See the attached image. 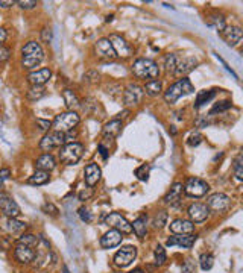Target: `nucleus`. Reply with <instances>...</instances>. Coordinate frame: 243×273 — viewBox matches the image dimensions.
Segmentation results:
<instances>
[{"label":"nucleus","instance_id":"nucleus-19","mask_svg":"<svg viewBox=\"0 0 243 273\" xmlns=\"http://www.w3.org/2000/svg\"><path fill=\"white\" fill-rule=\"evenodd\" d=\"M169 228L175 235H187V234L195 232V223L187 218H175L169 225Z\"/></svg>","mask_w":243,"mask_h":273},{"label":"nucleus","instance_id":"nucleus-29","mask_svg":"<svg viewBox=\"0 0 243 273\" xmlns=\"http://www.w3.org/2000/svg\"><path fill=\"white\" fill-rule=\"evenodd\" d=\"M205 23H207L210 28H214L217 32H221V31L227 26L224 15L219 14V12H211V14H208V15L205 17Z\"/></svg>","mask_w":243,"mask_h":273},{"label":"nucleus","instance_id":"nucleus-42","mask_svg":"<svg viewBox=\"0 0 243 273\" xmlns=\"http://www.w3.org/2000/svg\"><path fill=\"white\" fill-rule=\"evenodd\" d=\"M135 176H137L140 181H148V179H149V165H148V164L140 165V167L135 170Z\"/></svg>","mask_w":243,"mask_h":273},{"label":"nucleus","instance_id":"nucleus-2","mask_svg":"<svg viewBox=\"0 0 243 273\" xmlns=\"http://www.w3.org/2000/svg\"><path fill=\"white\" fill-rule=\"evenodd\" d=\"M132 73L138 79L154 81L160 76V67L155 61H152L149 58H138L132 64Z\"/></svg>","mask_w":243,"mask_h":273},{"label":"nucleus","instance_id":"nucleus-56","mask_svg":"<svg viewBox=\"0 0 243 273\" xmlns=\"http://www.w3.org/2000/svg\"><path fill=\"white\" fill-rule=\"evenodd\" d=\"M128 273H146V272H144L143 269H140V267H138V269H134V270H131V272H128Z\"/></svg>","mask_w":243,"mask_h":273},{"label":"nucleus","instance_id":"nucleus-35","mask_svg":"<svg viewBox=\"0 0 243 273\" xmlns=\"http://www.w3.org/2000/svg\"><path fill=\"white\" fill-rule=\"evenodd\" d=\"M44 96H46V88H44V87H37V85H32V87L28 90V93H26V97H28L29 101H32V102L40 101V99L44 97Z\"/></svg>","mask_w":243,"mask_h":273},{"label":"nucleus","instance_id":"nucleus-57","mask_svg":"<svg viewBox=\"0 0 243 273\" xmlns=\"http://www.w3.org/2000/svg\"><path fill=\"white\" fill-rule=\"evenodd\" d=\"M35 273H46V272H35Z\"/></svg>","mask_w":243,"mask_h":273},{"label":"nucleus","instance_id":"nucleus-41","mask_svg":"<svg viewBox=\"0 0 243 273\" xmlns=\"http://www.w3.org/2000/svg\"><path fill=\"white\" fill-rule=\"evenodd\" d=\"M242 155H239L237 158H236V161H234V176H236V179L239 181V182H242L243 181V168H242Z\"/></svg>","mask_w":243,"mask_h":273},{"label":"nucleus","instance_id":"nucleus-15","mask_svg":"<svg viewBox=\"0 0 243 273\" xmlns=\"http://www.w3.org/2000/svg\"><path fill=\"white\" fill-rule=\"evenodd\" d=\"M141 97H143V88H140L137 84H129L123 91V101H125V105L128 107L138 105Z\"/></svg>","mask_w":243,"mask_h":273},{"label":"nucleus","instance_id":"nucleus-22","mask_svg":"<svg viewBox=\"0 0 243 273\" xmlns=\"http://www.w3.org/2000/svg\"><path fill=\"white\" fill-rule=\"evenodd\" d=\"M51 78H52L51 68H40V70H35V71H32V73L28 75L29 84L37 85V87H43L46 82H49Z\"/></svg>","mask_w":243,"mask_h":273},{"label":"nucleus","instance_id":"nucleus-17","mask_svg":"<svg viewBox=\"0 0 243 273\" xmlns=\"http://www.w3.org/2000/svg\"><path fill=\"white\" fill-rule=\"evenodd\" d=\"M123 240V234L116 231V229H110L108 232H105L102 237H101V247L102 249H113V247H117Z\"/></svg>","mask_w":243,"mask_h":273},{"label":"nucleus","instance_id":"nucleus-33","mask_svg":"<svg viewBox=\"0 0 243 273\" xmlns=\"http://www.w3.org/2000/svg\"><path fill=\"white\" fill-rule=\"evenodd\" d=\"M214 96H216V91H214V90H210V91H207V90L199 91L198 96H196V101H195V108H201L202 105L208 104L210 101L214 99Z\"/></svg>","mask_w":243,"mask_h":273},{"label":"nucleus","instance_id":"nucleus-40","mask_svg":"<svg viewBox=\"0 0 243 273\" xmlns=\"http://www.w3.org/2000/svg\"><path fill=\"white\" fill-rule=\"evenodd\" d=\"M233 107V104L230 102V101H224V102H217L211 111H210V117L211 115H214V114H217V112H224V111H227V109H230Z\"/></svg>","mask_w":243,"mask_h":273},{"label":"nucleus","instance_id":"nucleus-21","mask_svg":"<svg viewBox=\"0 0 243 273\" xmlns=\"http://www.w3.org/2000/svg\"><path fill=\"white\" fill-rule=\"evenodd\" d=\"M196 65H198V59H195V58H190V56L178 58V62H177L174 75L175 76H185L190 71H193L196 68Z\"/></svg>","mask_w":243,"mask_h":273},{"label":"nucleus","instance_id":"nucleus-48","mask_svg":"<svg viewBox=\"0 0 243 273\" xmlns=\"http://www.w3.org/2000/svg\"><path fill=\"white\" fill-rule=\"evenodd\" d=\"M17 5L21 9H32V8L37 6V2L35 0H20V2H17Z\"/></svg>","mask_w":243,"mask_h":273},{"label":"nucleus","instance_id":"nucleus-39","mask_svg":"<svg viewBox=\"0 0 243 273\" xmlns=\"http://www.w3.org/2000/svg\"><path fill=\"white\" fill-rule=\"evenodd\" d=\"M178 58H180V56L177 54H169L166 56V59H164V67H166V70H167L169 73H172V75H174V71H175Z\"/></svg>","mask_w":243,"mask_h":273},{"label":"nucleus","instance_id":"nucleus-55","mask_svg":"<svg viewBox=\"0 0 243 273\" xmlns=\"http://www.w3.org/2000/svg\"><path fill=\"white\" fill-rule=\"evenodd\" d=\"M6 37H8V34H6V31L0 28V46H2V43H3V41L6 40Z\"/></svg>","mask_w":243,"mask_h":273},{"label":"nucleus","instance_id":"nucleus-49","mask_svg":"<svg viewBox=\"0 0 243 273\" xmlns=\"http://www.w3.org/2000/svg\"><path fill=\"white\" fill-rule=\"evenodd\" d=\"M9 175H11V170H9V168H0V191H2V188H3V185H5V182L8 181Z\"/></svg>","mask_w":243,"mask_h":273},{"label":"nucleus","instance_id":"nucleus-38","mask_svg":"<svg viewBox=\"0 0 243 273\" xmlns=\"http://www.w3.org/2000/svg\"><path fill=\"white\" fill-rule=\"evenodd\" d=\"M167 213L166 211H158L157 214H155V217L152 220V225H154V228L155 229H163L166 225H167Z\"/></svg>","mask_w":243,"mask_h":273},{"label":"nucleus","instance_id":"nucleus-27","mask_svg":"<svg viewBox=\"0 0 243 273\" xmlns=\"http://www.w3.org/2000/svg\"><path fill=\"white\" fill-rule=\"evenodd\" d=\"M26 229H28V225L17 218H6L5 221V231L11 235H21Z\"/></svg>","mask_w":243,"mask_h":273},{"label":"nucleus","instance_id":"nucleus-37","mask_svg":"<svg viewBox=\"0 0 243 273\" xmlns=\"http://www.w3.org/2000/svg\"><path fill=\"white\" fill-rule=\"evenodd\" d=\"M154 258H155V264L157 266H163V264H166V261H167V254H166V249L163 247V246H157L155 247V251H154Z\"/></svg>","mask_w":243,"mask_h":273},{"label":"nucleus","instance_id":"nucleus-1","mask_svg":"<svg viewBox=\"0 0 243 273\" xmlns=\"http://www.w3.org/2000/svg\"><path fill=\"white\" fill-rule=\"evenodd\" d=\"M21 67L26 70H34L35 67L40 65V62L44 59V51L40 43L37 41H29L23 46L21 49Z\"/></svg>","mask_w":243,"mask_h":273},{"label":"nucleus","instance_id":"nucleus-25","mask_svg":"<svg viewBox=\"0 0 243 273\" xmlns=\"http://www.w3.org/2000/svg\"><path fill=\"white\" fill-rule=\"evenodd\" d=\"M121 128H123L121 120H119V118H113V120H110V121L104 126L102 135H104L105 140H108V138L113 140V138H116V137L120 134Z\"/></svg>","mask_w":243,"mask_h":273},{"label":"nucleus","instance_id":"nucleus-31","mask_svg":"<svg viewBox=\"0 0 243 273\" xmlns=\"http://www.w3.org/2000/svg\"><path fill=\"white\" fill-rule=\"evenodd\" d=\"M143 91H146V94L151 96V97H158L163 93V84L158 79L148 81L146 85H144V88H143Z\"/></svg>","mask_w":243,"mask_h":273},{"label":"nucleus","instance_id":"nucleus-34","mask_svg":"<svg viewBox=\"0 0 243 273\" xmlns=\"http://www.w3.org/2000/svg\"><path fill=\"white\" fill-rule=\"evenodd\" d=\"M17 243L25 244V246L34 249V247H38V244L41 243V240H40V237H37V235H34V234H21V235L18 237Z\"/></svg>","mask_w":243,"mask_h":273},{"label":"nucleus","instance_id":"nucleus-4","mask_svg":"<svg viewBox=\"0 0 243 273\" xmlns=\"http://www.w3.org/2000/svg\"><path fill=\"white\" fill-rule=\"evenodd\" d=\"M60 160L65 165H75L79 163V160L84 155V146L76 141L65 143L62 147H60Z\"/></svg>","mask_w":243,"mask_h":273},{"label":"nucleus","instance_id":"nucleus-52","mask_svg":"<svg viewBox=\"0 0 243 273\" xmlns=\"http://www.w3.org/2000/svg\"><path fill=\"white\" fill-rule=\"evenodd\" d=\"M41 35H43V41H44V43H51V40H52V32H51V29H43Z\"/></svg>","mask_w":243,"mask_h":273},{"label":"nucleus","instance_id":"nucleus-46","mask_svg":"<svg viewBox=\"0 0 243 273\" xmlns=\"http://www.w3.org/2000/svg\"><path fill=\"white\" fill-rule=\"evenodd\" d=\"M93 187H87L85 190H82L81 193H79V201H82V202H85V201H88L91 196H93Z\"/></svg>","mask_w":243,"mask_h":273},{"label":"nucleus","instance_id":"nucleus-32","mask_svg":"<svg viewBox=\"0 0 243 273\" xmlns=\"http://www.w3.org/2000/svg\"><path fill=\"white\" fill-rule=\"evenodd\" d=\"M51 181V175L47 171H41V170H37L32 176H29L28 179V184L31 185H44Z\"/></svg>","mask_w":243,"mask_h":273},{"label":"nucleus","instance_id":"nucleus-45","mask_svg":"<svg viewBox=\"0 0 243 273\" xmlns=\"http://www.w3.org/2000/svg\"><path fill=\"white\" fill-rule=\"evenodd\" d=\"M37 126H38V129L40 131H43V132H46V131H49L51 128H52V121H49V120H44V118H37Z\"/></svg>","mask_w":243,"mask_h":273},{"label":"nucleus","instance_id":"nucleus-7","mask_svg":"<svg viewBox=\"0 0 243 273\" xmlns=\"http://www.w3.org/2000/svg\"><path fill=\"white\" fill-rule=\"evenodd\" d=\"M67 143L65 134L58 132V131H51L49 134H46L41 141H40V149L44 152H51L54 149H60Z\"/></svg>","mask_w":243,"mask_h":273},{"label":"nucleus","instance_id":"nucleus-20","mask_svg":"<svg viewBox=\"0 0 243 273\" xmlns=\"http://www.w3.org/2000/svg\"><path fill=\"white\" fill-rule=\"evenodd\" d=\"M94 54L98 55L99 58H102V59H114V58H117L111 43L108 41V38L98 40V43L94 44Z\"/></svg>","mask_w":243,"mask_h":273},{"label":"nucleus","instance_id":"nucleus-14","mask_svg":"<svg viewBox=\"0 0 243 273\" xmlns=\"http://www.w3.org/2000/svg\"><path fill=\"white\" fill-rule=\"evenodd\" d=\"M14 258L20 263V264H31L32 261H35L37 258V252L32 247H28L25 244L17 243L14 247Z\"/></svg>","mask_w":243,"mask_h":273},{"label":"nucleus","instance_id":"nucleus-6","mask_svg":"<svg viewBox=\"0 0 243 273\" xmlns=\"http://www.w3.org/2000/svg\"><path fill=\"white\" fill-rule=\"evenodd\" d=\"M182 190H184L185 196L198 199V197H204L210 191V185L204 179L191 176L185 181V184L182 185Z\"/></svg>","mask_w":243,"mask_h":273},{"label":"nucleus","instance_id":"nucleus-28","mask_svg":"<svg viewBox=\"0 0 243 273\" xmlns=\"http://www.w3.org/2000/svg\"><path fill=\"white\" fill-rule=\"evenodd\" d=\"M131 228H132V232L138 238H144L146 234H148V216H144V214L138 216L131 223Z\"/></svg>","mask_w":243,"mask_h":273},{"label":"nucleus","instance_id":"nucleus-8","mask_svg":"<svg viewBox=\"0 0 243 273\" xmlns=\"http://www.w3.org/2000/svg\"><path fill=\"white\" fill-rule=\"evenodd\" d=\"M205 205L208 207L210 211L224 214V213H227L231 208V199L225 193H214V194L208 196Z\"/></svg>","mask_w":243,"mask_h":273},{"label":"nucleus","instance_id":"nucleus-50","mask_svg":"<svg viewBox=\"0 0 243 273\" xmlns=\"http://www.w3.org/2000/svg\"><path fill=\"white\" fill-rule=\"evenodd\" d=\"M9 56H11V51L6 47V46H0V62H5V61H8L9 59Z\"/></svg>","mask_w":243,"mask_h":273},{"label":"nucleus","instance_id":"nucleus-18","mask_svg":"<svg viewBox=\"0 0 243 273\" xmlns=\"http://www.w3.org/2000/svg\"><path fill=\"white\" fill-rule=\"evenodd\" d=\"M196 241V235L193 234H187V235H172L167 238L166 241V246L169 247H174V246H178V247H182V249H190Z\"/></svg>","mask_w":243,"mask_h":273},{"label":"nucleus","instance_id":"nucleus-44","mask_svg":"<svg viewBox=\"0 0 243 273\" xmlns=\"http://www.w3.org/2000/svg\"><path fill=\"white\" fill-rule=\"evenodd\" d=\"M181 273H196V264L191 260H185L182 264Z\"/></svg>","mask_w":243,"mask_h":273},{"label":"nucleus","instance_id":"nucleus-47","mask_svg":"<svg viewBox=\"0 0 243 273\" xmlns=\"http://www.w3.org/2000/svg\"><path fill=\"white\" fill-rule=\"evenodd\" d=\"M79 217H81L82 221H85V223H90V221L93 220V216H91L90 210H87V208H81V210H79Z\"/></svg>","mask_w":243,"mask_h":273},{"label":"nucleus","instance_id":"nucleus-36","mask_svg":"<svg viewBox=\"0 0 243 273\" xmlns=\"http://www.w3.org/2000/svg\"><path fill=\"white\" fill-rule=\"evenodd\" d=\"M199 264H201V269L202 270H211L213 266H214V257L211 254H202L199 257Z\"/></svg>","mask_w":243,"mask_h":273},{"label":"nucleus","instance_id":"nucleus-5","mask_svg":"<svg viewBox=\"0 0 243 273\" xmlns=\"http://www.w3.org/2000/svg\"><path fill=\"white\" fill-rule=\"evenodd\" d=\"M79 120L81 118H79L78 112L65 111V112H61L55 117V120L52 121V128H54V131L67 134V132H70L71 129H75L79 125Z\"/></svg>","mask_w":243,"mask_h":273},{"label":"nucleus","instance_id":"nucleus-54","mask_svg":"<svg viewBox=\"0 0 243 273\" xmlns=\"http://www.w3.org/2000/svg\"><path fill=\"white\" fill-rule=\"evenodd\" d=\"M15 3H17V2H14V0H8V2H3V0H2V2H0V6H2V8H11V6H14Z\"/></svg>","mask_w":243,"mask_h":273},{"label":"nucleus","instance_id":"nucleus-13","mask_svg":"<svg viewBox=\"0 0 243 273\" xmlns=\"http://www.w3.org/2000/svg\"><path fill=\"white\" fill-rule=\"evenodd\" d=\"M187 214H188V220L193 223H202L205 221L208 216H210V210L205 204L201 202H195L187 208Z\"/></svg>","mask_w":243,"mask_h":273},{"label":"nucleus","instance_id":"nucleus-30","mask_svg":"<svg viewBox=\"0 0 243 273\" xmlns=\"http://www.w3.org/2000/svg\"><path fill=\"white\" fill-rule=\"evenodd\" d=\"M62 99H64L65 107L70 109V111H73V109L81 107V101H79V97H78L76 93H75L73 90H70V88H65V90L62 91Z\"/></svg>","mask_w":243,"mask_h":273},{"label":"nucleus","instance_id":"nucleus-16","mask_svg":"<svg viewBox=\"0 0 243 273\" xmlns=\"http://www.w3.org/2000/svg\"><path fill=\"white\" fill-rule=\"evenodd\" d=\"M219 35L228 46H237L240 43V40H242L243 32L242 29L237 28V26H225L219 32Z\"/></svg>","mask_w":243,"mask_h":273},{"label":"nucleus","instance_id":"nucleus-26","mask_svg":"<svg viewBox=\"0 0 243 273\" xmlns=\"http://www.w3.org/2000/svg\"><path fill=\"white\" fill-rule=\"evenodd\" d=\"M57 167V160L52 154H43L37 158L35 161V168L41 171H52Z\"/></svg>","mask_w":243,"mask_h":273},{"label":"nucleus","instance_id":"nucleus-51","mask_svg":"<svg viewBox=\"0 0 243 273\" xmlns=\"http://www.w3.org/2000/svg\"><path fill=\"white\" fill-rule=\"evenodd\" d=\"M43 211H44L46 214H49V211H52V213H51L52 216H57V214H58V208H57L54 204H44V205H43Z\"/></svg>","mask_w":243,"mask_h":273},{"label":"nucleus","instance_id":"nucleus-24","mask_svg":"<svg viewBox=\"0 0 243 273\" xmlns=\"http://www.w3.org/2000/svg\"><path fill=\"white\" fill-rule=\"evenodd\" d=\"M182 193H184V190H182V184L181 182H175V184L172 185V188L167 191V194L164 196L163 202H164L166 205L177 207V205L181 202Z\"/></svg>","mask_w":243,"mask_h":273},{"label":"nucleus","instance_id":"nucleus-10","mask_svg":"<svg viewBox=\"0 0 243 273\" xmlns=\"http://www.w3.org/2000/svg\"><path fill=\"white\" fill-rule=\"evenodd\" d=\"M108 41L111 43V46L116 52V56H119V58H129L131 55L134 54V47L123 37L117 35V34H111L108 37Z\"/></svg>","mask_w":243,"mask_h":273},{"label":"nucleus","instance_id":"nucleus-9","mask_svg":"<svg viewBox=\"0 0 243 273\" xmlns=\"http://www.w3.org/2000/svg\"><path fill=\"white\" fill-rule=\"evenodd\" d=\"M137 258V247L135 246H123L120 251L116 252L113 261L117 267H128L131 266Z\"/></svg>","mask_w":243,"mask_h":273},{"label":"nucleus","instance_id":"nucleus-43","mask_svg":"<svg viewBox=\"0 0 243 273\" xmlns=\"http://www.w3.org/2000/svg\"><path fill=\"white\" fill-rule=\"evenodd\" d=\"M202 135L199 134V132H195V134H191L190 137H188V140H187V144L190 146V147H196V146H199L201 143H202Z\"/></svg>","mask_w":243,"mask_h":273},{"label":"nucleus","instance_id":"nucleus-23","mask_svg":"<svg viewBox=\"0 0 243 273\" xmlns=\"http://www.w3.org/2000/svg\"><path fill=\"white\" fill-rule=\"evenodd\" d=\"M101 176H102V170H101V167L98 164H88L85 167L84 179H85V184L88 187H94L101 181Z\"/></svg>","mask_w":243,"mask_h":273},{"label":"nucleus","instance_id":"nucleus-12","mask_svg":"<svg viewBox=\"0 0 243 273\" xmlns=\"http://www.w3.org/2000/svg\"><path fill=\"white\" fill-rule=\"evenodd\" d=\"M105 225H108L111 229H116L121 234H131L132 232V228H131V223L123 217L119 213H111L105 217Z\"/></svg>","mask_w":243,"mask_h":273},{"label":"nucleus","instance_id":"nucleus-3","mask_svg":"<svg viewBox=\"0 0 243 273\" xmlns=\"http://www.w3.org/2000/svg\"><path fill=\"white\" fill-rule=\"evenodd\" d=\"M191 93H195V87L191 85V82L187 78H182V79H178L175 84H172L164 91V101H166V104H175L178 99H181L182 96H187Z\"/></svg>","mask_w":243,"mask_h":273},{"label":"nucleus","instance_id":"nucleus-11","mask_svg":"<svg viewBox=\"0 0 243 273\" xmlns=\"http://www.w3.org/2000/svg\"><path fill=\"white\" fill-rule=\"evenodd\" d=\"M0 211L6 218H17L21 214L18 204L8 194L0 196Z\"/></svg>","mask_w":243,"mask_h":273},{"label":"nucleus","instance_id":"nucleus-53","mask_svg":"<svg viewBox=\"0 0 243 273\" xmlns=\"http://www.w3.org/2000/svg\"><path fill=\"white\" fill-rule=\"evenodd\" d=\"M99 152H101V155H102V158H104V160H107V158H108V151L104 147V144H99Z\"/></svg>","mask_w":243,"mask_h":273}]
</instances>
